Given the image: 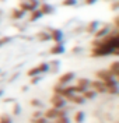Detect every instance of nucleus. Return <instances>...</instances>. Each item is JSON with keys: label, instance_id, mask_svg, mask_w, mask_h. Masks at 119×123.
I'll return each instance as SVG.
<instances>
[{"label": "nucleus", "instance_id": "f257e3e1", "mask_svg": "<svg viewBox=\"0 0 119 123\" xmlns=\"http://www.w3.org/2000/svg\"><path fill=\"white\" fill-rule=\"evenodd\" d=\"M44 117H46L48 120H53L56 117H60V116H67V112H66V109L64 108H49L46 109L44 113H42Z\"/></svg>", "mask_w": 119, "mask_h": 123}, {"label": "nucleus", "instance_id": "f03ea898", "mask_svg": "<svg viewBox=\"0 0 119 123\" xmlns=\"http://www.w3.org/2000/svg\"><path fill=\"white\" fill-rule=\"evenodd\" d=\"M48 70H49V64H48V63H41L38 66L30 69L27 74H28V77H35V76H41V74L46 73Z\"/></svg>", "mask_w": 119, "mask_h": 123}, {"label": "nucleus", "instance_id": "7ed1b4c3", "mask_svg": "<svg viewBox=\"0 0 119 123\" xmlns=\"http://www.w3.org/2000/svg\"><path fill=\"white\" fill-rule=\"evenodd\" d=\"M95 80H100V81H104L105 83V81H112V80H116V78L109 73L108 69H104V70L95 71Z\"/></svg>", "mask_w": 119, "mask_h": 123}, {"label": "nucleus", "instance_id": "20e7f679", "mask_svg": "<svg viewBox=\"0 0 119 123\" xmlns=\"http://www.w3.org/2000/svg\"><path fill=\"white\" fill-rule=\"evenodd\" d=\"M37 7H38V1H37V0H27V1H21V3H20V8L23 10L24 13H27V11H34Z\"/></svg>", "mask_w": 119, "mask_h": 123}, {"label": "nucleus", "instance_id": "39448f33", "mask_svg": "<svg viewBox=\"0 0 119 123\" xmlns=\"http://www.w3.org/2000/svg\"><path fill=\"white\" fill-rule=\"evenodd\" d=\"M50 105H52V108H63L66 105V99L57 94H53L50 97Z\"/></svg>", "mask_w": 119, "mask_h": 123}, {"label": "nucleus", "instance_id": "423d86ee", "mask_svg": "<svg viewBox=\"0 0 119 123\" xmlns=\"http://www.w3.org/2000/svg\"><path fill=\"white\" fill-rule=\"evenodd\" d=\"M73 80H74V73H73V71H67V73H63L62 76L59 77V80H57V84H60V85H67V84H70Z\"/></svg>", "mask_w": 119, "mask_h": 123}, {"label": "nucleus", "instance_id": "0eeeda50", "mask_svg": "<svg viewBox=\"0 0 119 123\" xmlns=\"http://www.w3.org/2000/svg\"><path fill=\"white\" fill-rule=\"evenodd\" d=\"M64 99L67 101V102H71V104H77V105L84 104V101H86L81 97V94H70V95L64 97Z\"/></svg>", "mask_w": 119, "mask_h": 123}, {"label": "nucleus", "instance_id": "6e6552de", "mask_svg": "<svg viewBox=\"0 0 119 123\" xmlns=\"http://www.w3.org/2000/svg\"><path fill=\"white\" fill-rule=\"evenodd\" d=\"M48 34H49V38L52 41H55L56 43H62V31L59 30H48Z\"/></svg>", "mask_w": 119, "mask_h": 123}, {"label": "nucleus", "instance_id": "1a4fd4ad", "mask_svg": "<svg viewBox=\"0 0 119 123\" xmlns=\"http://www.w3.org/2000/svg\"><path fill=\"white\" fill-rule=\"evenodd\" d=\"M108 70H109V73H111L115 78H118L119 77V62H116V60L112 62L111 64L108 66Z\"/></svg>", "mask_w": 119, "mask_h": 123}, {"label": "nucleus", "instance_id": "9d476101", "mask_svg": "<svg viewBox=\"0 0 119 123\" xmlns=\"http://www.w3.org/2000/svg\"><path fill=\"white\" fill-rule=\"evenodd\" d=\"M106 34H109V27H108V25H105V27L100 28V30H95L94 37H95V39H98V38H102V37H105Z\"/></svg>", "mask_w": 119, "mask_h": 123}, {"label": "nucleus", "instance_id": "9b49d317", "mask_svg": "<svg viewBox=\"0 0 119 123\" xmlns=\"http://www.w3.org/2000/svg\"><path fill=\"white\" fill-rule=\"evenodd\" d=\"M77 87H79L81 91H84V90H88L90 88V80L88 78H79L77 80Z\"/></svg>", "mask_w": 119, "mask_h": 123}, {"label": "nucleus", "instance_id": "f8f14e48", "mask_svg": "<svg viewBox=\"0 0 119 123\" xmlns=\"http://www.w3.org/2000/svg\"><path fill=\"white\" fill-rule=\"evenodd\" d=\"M38 10L41 11L42 15H48V14H52V13H53V7H52L50 4H46V3L41 4V8H38Z\"/></svg>", "mask_w": 119, "mask_h": 123}, {"label": "nucleus", "instance_id": "ddd939ff", "mask_svg": "<svg viewBox=\"0 0 119 123\" xmlns=\"http://www.w3.org/2000/svg\"><path fill=\"white\" fill-rule=\"evenodd\" d=\"M98 94L95 91H93L91 88H88V90H84V91L81 92V97L84 98V99H93V98H95Z\"/></svg>", "mask_w": 119, "mask_h": 123}, {"label": "nucleus", "instance_id": "4468645a", "mask_svg": "<svg viewBox=\"0 0 119 123\" xmlns=\"http://www.w3.org/2000/svg\"><path fill=\"white\" fill-rule=\"evenodd\" d=\"M64 50V46H63V43H56L53 48H50V55H59V53H62Z\"/></svg>", "mask_w": 119, "mask_h": 123}, {"label": "nucleus", "instance_id": "2eb2a0df", "mask_svg": "<svg viewBox=\"0 0 119 123\" xmlns=\"http://www.w3.org/2000/svg\"><path fill=\"white\" fill-rule=\"evenodd\" d=\"M24 14H25V13H24L21 8H16V10L11 11V18H13V20H21L24 17Z\"/></svg>", "mask_w": 119, "mask_h": 123}, {"label": "nucleus", "instance_id": "dca6fc26", "mask_svg": "<svg viewBox=\"0 0 119 123\" xmlns=\"http://www.w3.org/2000/svg\"><path fill=\"white\" fill-rule=\"evenodd\" d=\"M42 14H41V11L38 8H35L34 11H31V17H30V23H34V21H37V20H39Z\"/></svg>", "mask_w": 119, "mask_h": 123}, {"label": "nucleus", "instance_id": "f3484780", "mask_svg": "<svg viewBox=\"0 0 119 123\" xmlns=\"http://www.w3.org/2000/svg\"><path fill=\"white\" fill-rule=\"evenodd\" d=\"M97 27H98V23H97V21H93V23H90L87 27H86V32H88V34H91V32H95Z\"/></svg>", "mask_w": 119, "mask_h": 123}, {"label": "nucleus", "instance_id": "a211bd4d", "mask_svg": "<svg viewBox=\"0 0 119 123\" xmlns=\"http://www.w3.org/2000/svg\"><path fill=\"white\" fill-rule=\"evenodd\" d=\"M73 117H74V123H83V120H84V113L81 111H79V112L74 113Z\"/></svg>", "mask_w": 119, "mask_h": 123}, {"label": "nucleus", "instance_id": "6ab92c4d", "mask_svg": "<svg viewBox=\"0 0 119 123\" xmlns=\"http://www.w3.org/2000/svg\"><path fill=\"white\" fill-rule=\"evenodd\" d=\"M50 122L52 123H70V120H69L67 116H60V117H56V119L50 120Z\"/></svg>", "mask_w": 119, "mask_h": 123}, {"label": "nucleus", "instance_id": "aec40b11", "mask_svg": "<svg viewBox=\"0 0 119 123\" xmlns=\"http://www.w3.org/2000/svg\"><path fill=\"white\" fill-rule=\"evenodd\" d=\"M37 38L39 39V41H42V42H44V41H49V34H48V32H39V34H38V35H37Z\"/></svg>", "mask_w": 119, "mask_h": 123}, {"label": "nucleus", "instance_id": "412c9836", "mask_svg": "<svg viewBox=\"0 0 119 123\" xmlns=\"http://www.w3.org/2000/svg\"><path fill=\"white\" fill-rule=\"evenodd\" d=\"M31 123H48V119L44 117V116H39V117H32Z\"/></svg>", "mask_w": 119, "mask_h": 123}, {"label": "nucleus", "instance_id": "4be33fe9", "mask_svg": "<svg viewBox=\"0 0 119 123\" xmlns=\"http://www.w3.org/2000/svg\"><path fill=\"white\" fill-rule=\"evenodd\" d=\"M76 0H63L62 1V6H66V7H71V6H76Z\"/></svg>", "mask_w": 119, "mask_h": 123}, {"label": "nucleus", "instance_id": "5701e85b", "mask_svg": "<svg viewBox=\"0 0 119 123\" xmlns=\"http://www.w3.org/2000/svg\"><path fill=\"white\" fill-rule=\"evenodd\" d=\"M0 123H11V117L8 115H1L0 116Z\"/></svg>", "mask_w": 119, "mask_h": 123}, {"label": "nucleus", "instance_id": "b1692460", "mask_svg": "<svg viewBox=\"0 0 119 123\" xmlns=\"http://www.w3.org/2000/svg\"><path fill=\"white\" fill-rule=\"evenodd\" d=\"M30 105H32L34 108H42V102L38 99H32L31 102H30Z\"/></svg>", "mask_w": 119, "mask_h": 123}, {"label": "nucleus", "instance_id": "393cba45", "mask_svg": "<svg viewBox=\"0 0 119 123\" xmlns=\"http://www.w3.org/2000/svg\"><path fill=\"white\" fill-rule=\"evenodd\" d=\"M10 42V38H0V46L6 45V43H8Z\"/></svg>", "mask_w": 119, "mask_h": 123}, {"label": "nucleus", "instance_id": "a878e982", "mask_svg": "<svg viewBox=\"0 0 119 123\" xmlns=\"http://www.w3.org/2000/svg\"><path fill=\"white\" fill-rule=\"evenodd\" d=\"M42 111H37V112H34V115H32V117H39V116H42Z\"/></svg>", "mask_w": 119, "mask_h": 123}, {"label": "nucleus", "instance_id": "bb28decb", "mask_svg": "<svg viewBox=\"0 0 119 123\" xmlns=\"http://www.w3.org/2000/svg\"><path fill=\"white\" fill-rule=\"evenodd\" d=\"M94 1H97V0H84V3H86V4H93Z\"/></svg>", "mask_w": 119, "mask_h": 123}, {"label": "nucleus", "instance_id": "cd10ccee", "mask_svg": "<svg viewBox=\"0 0 119 123\" xmlns=\"http://www.w3.org/2000/svg\"><path fill=\"white\" fill-rule=\"evenodd\" d=\"M1 94H3V91H1V90H0V95H1Z\"/></svg>", "mask_w": 119, "mask_h": 123}]
</instances>
